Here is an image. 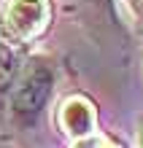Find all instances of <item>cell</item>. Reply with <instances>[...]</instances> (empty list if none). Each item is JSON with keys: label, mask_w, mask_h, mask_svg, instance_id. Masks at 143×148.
<instances>
[{"label": "cell", "mask_w": 143, "mask_h": 148, "mask_svg": "<svg viewBox=\"0 0 143 148\" xmlns=\"http://www.w3.org/2000/svg\"><path fill=\"white\" fill-rule=\"evenodd\" d=\"M54 92V65L43 54L30 57L19 67V75L14 81V89L8 94L11 102V119L19 127L35 124V119L43 113L46 102Z\"/></svg>", "instance_id": "cell-1"}, {"label": "cell", "mask_w": 143, "mask_h": 148, "mask_svg": "<svg viewBox=\"0 0 143 148\" xmlns=\"http://www.w3.org/2000/svg\"><path fill=\"white\" fill-rule=\"evenodd\" d=\"M49 24V0H8L3 32L14 40H32Z\"/></svg>", "instance_id": "cell-2"}, {"label": "cell", "mask_w": 143, "mask_h": 148, "mask_svg": "<svg viewBox=\"0 0 143 148\" xmlns=\"http://www.w3.org/2000/svg\"><path fill=\"white\" fill-rule=\"evenodd\" d=\"M59 127L65 129L68 137L73 140H84L95 129V108L89 105L84 97H68L59 105Z\"/></svg>", "instance_id": "cell-3"}, {"label": "cell", "mask_w": 143, "mask_h": 148, "mask_svg": "<svg viewBox=\"0 0 143 148\" xmlns=\"http://www.w3.org/2000/svg\"><path fill=\"white\" fill-rule=\"evenodd\" d=\"M19 67H22L19 59H16L11 43H8L3 27H0V105H3L6 97L11 94L14 81H16V75H19Z\"/></svg>", "instance_id": "cell-4"}, {"label": "cell", "mask_w": 143, "mask_h": 148, "mask_svg": "<svg viewBox=\"0 0 143 148\" xmlns=\"http://www.w3.org/2000/svg\"><path fill=\"white\" fill-rule=\"evenodd\" d=\"M78 148H119L116 143H111V140H103V137H84V140H78Z\"/></svg>", "instance_id": "cell-5"}, {"label": "cell", "mask_w": 143, "mask_h": 148, "mask_svg": "<svg viewBox=\"0 0 143 148\" xmlns=\"http://www.w3.org/2000/svg\"><path fill=\"white\" fill-rule=\"evenodd\" d=\"M130 3H132V8H135L138 14H143V0H130Z\"/></svg>", "instance_id": "cell-6"}, {"label": "cell", "mask_w": 143, "mask_h": 148, "mask_svg": "<svg viewBox=\"0 0 143 148\" xmlns=\"http://www.w3.org/2000/svg\"><path fill=\"white\" fill-rule=\"evenodd\" d=\"M138 137H140V148H143V124H140V132H138Z\"/></svg>", "instance_id": "cell-7"}]
</instances>
